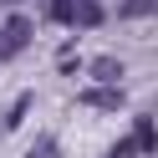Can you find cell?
<instances>
[{"mask_svg":"<svg viewBox=\"0 0 158 158\" xmlns=\"http://www.w3.org/2000/svg\"><path fill=\"white\" fill-rule=\"evenodd\" d=\"M31 31H36V26L26 21V15H10V21L0 26V61H10V56H21L26 46H31Z\"/></svg>","mask_w":158,"mask_h":158,"instance_id":"1","label":"cell"},{"mask_svg":"<svg viewBox=\"0 0 158 158\" xmlns=\"http://www.w3.org/2000/svg\"><path fill=\"white\" fill-rule=\"evenodd\" d=\"M87 72H92V82H102V87H117V82H123V61H117V56H97Z\"/></svg>","mask_w":158,"mask_h":158,"instance_id":"2","label":"cell"},{"mask_svg":"<svg viewBox=\"0 0 158 158\" xmlns=\"http://www.w3.org/2000/svg\"><path fill=\"white\" fill-rule=\"evenodd\" d=\"M87 107H102V112H112V107H123V92L117 87H92V92H82Z\"/></svg>","mask_w":158,"mask_h":158,"instance_id":"3","label":"cell"},{"mask_svg":"<svg viewBox=\"0 0 158 158\" xmlns=\"http://www.w3.org/2000/svg\"><path fill=\"white\" fill-rule=\"evenodd\" d=\"M26 112H31V92H21V97H15V102H10V112H0V127H15Z\"/></svg>","mask_w":158,"mask_h":158,"instance_id":"4","label":"cell"},{"mask_svg":"<svg viewBox=\"0 0 158 158\" xmlns=\"http://www.w3.org/2000/svg\"><path fill=\"white\" fill-rule=\"evenodd\" d=\"M77 26H97L102 21V5H97V0H77V15H72Z\"/></svg>","mask_w":158,"mask_h":158,"instance_id":"5","label":"cell"},{"mask_svg":"<svg viewBox=\"0 0 158 158\" xmlns=\"http://www.w3.org/2000/svg\"><path fill=\"white\" fill-rule=\"evenodd\" d=\"M26 158H61V148H56V138H36Z\"/></svg>","mask_w":158,"mask_h":158,"instance_id":"6","label":"cell"},{"mask_svg":"<svg viewBox=\"0 0 158 158\" xmlns=\"http://www.w3.org/2000/svg\"><path fill=\"white\" fill-rule=\"evenodd\" d=\"M153 10H158V0H127V5H123L127 21H133V15H153Z\"/></svg>","mask_w":158,"mask_h":158,"instance_id":"7","label":"cell"},{"mask_svg":"<svg viewBox=\"0 0 158 158\" xmlns=\"http://www.w3.org/2000/svg\"><path fill=\"white\" fill-rule=\"evenodd\" d=\"M77 15V0H51V21H72Z\"/></svg>","mask_w":158,"mask_h":158,"instance_id":"8","label":"cell"},{"mask_svg":"<svg viewBox=\"0 0 158 158\" xmlns=\"http://www.w3.org/2000/svg\"><path fill=\"white\" fill-rule=\"evenodd\" d=\"M133 138H138V148H153V138H158V133H153V123H148V117H143V123H138V133H133Z\"/></svg>","mask_w":158,"mask_h":158,"instance_id":"9","label":"cell"},{"mask_svg":"<svg viewBox=\"0 0 158 158\" xmlns=\"http://www.w3.org/2000/svg\"><path fill=\"white\" fill-rule=\"evenodd\" d=\"M10 5H15V0H10Z\"/></svg>","mask_w":158,"mask_h":158,"instance_id":"10","label":"cell"}]
</instances>
